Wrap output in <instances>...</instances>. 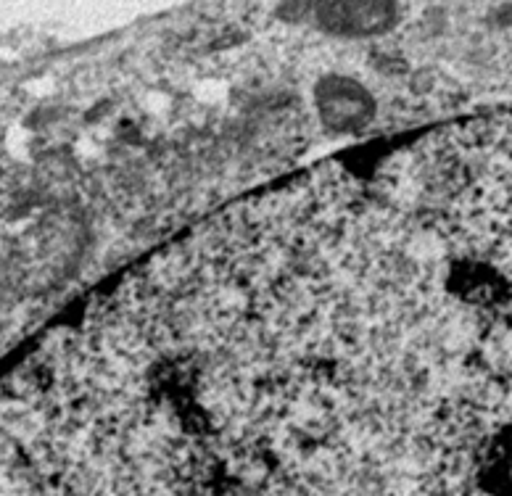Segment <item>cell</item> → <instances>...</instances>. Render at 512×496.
<instances>
[{
	"label": "cell",
	"mask_w": 512,
	"mask_h": 496,
	"mask_svg": "<svg viewBox=\"0 0 512 496\" xmlns=\"http://www.w3.org/2000/svg\"><path fill=\"white\" fill-rule=\"evenodd\" d=\"M317 119L336 135L362 132L375 119V101L362 85L346 77L322 80L315 90Z\"/></svg>",
	"instance_id": "6da1fadb"
},
{
	"label": "cell",
	"mask_w": 512,
	"mask_h": 496,
	"mask_svg": "<svg viewBox=\"0 0 512 496\" xmlns=\"http://www.w3.org/2000/svg\"><path fill=\"white\" fill-rule=\"evenodd\" d=\"M396 19L391 0H330L322 11V22L344 35H375L386 32Z\"/></svg>",
	"instance_id": "7a4b0ae2"
}]
</instances>
